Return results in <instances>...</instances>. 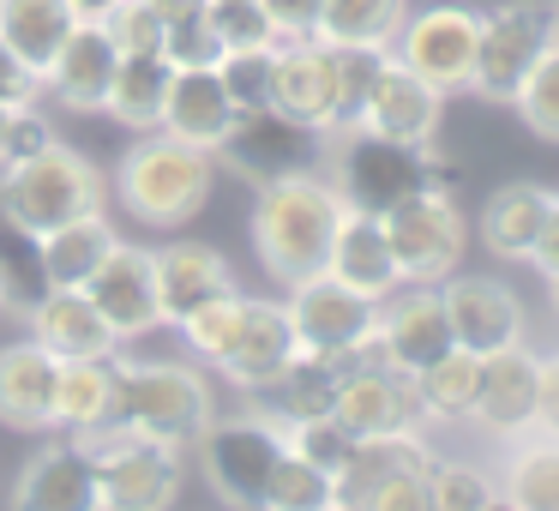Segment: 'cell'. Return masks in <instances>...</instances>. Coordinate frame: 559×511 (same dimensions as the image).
<instances>
[{"label":"cell","instance_id":"obj_1","mask_svg":"<svg viewBox=\"0 0 559 511\" xmlns=\"http://www.w3.org/2000/svg\"><path fill=\"white\" fill-rule=\"evenodd\" d=\"M337 223H343V199L319 169L271 181V187H259V205H253V253L277 283L319 277L331 259Z\"/></svg>","mask_w":559,"mask_h":511},{"label":"cell","instance_id":"obj_2","mask_svg":"<svg viewBox=\"0 0 559 511\" xmlns=\"http://www.w3.org/2000/svg\"><path fill=\"white\" fill-rule=\"evenodd\" d=\"M211 379L187 361H115L109 355V421L133 439L187 445L211 421Z\"/></svg>","mask_w":559,"mask_h":511},{"label":"cell","instance_id":"obj_3","mask_svg":"<svg viewBox=\"0 0 559 511\" xmlns=\"http://www.w3.org/2000/svg\"><path fill=\"white\" fill-rule=\"evenodd\" d=\"M115 199L145 229H181L211 199V151L181 145L163 127H151L145 139H133V151L115 169Z\"/></svg>","mask_w":559,"mask_h":511},{"label":"cell","instance_id":"obj_4","mask_svg":"<svg viewBox=\"0 0 559 511\" xmlns=\"http://www.w3.org/2000/svg\"><path fill=\"white\" fill-rule=\"evenodd\" d=\"M337 151L331 157L325 181L337 187V199L349 211H367V217H385L391 205L427 193V187H445V169H439L433 145H403V139H379L367 127H343Z\"/></svg>","mask_w":559,"mask_h":511},{"label":"cell","instance_id":"obj_5","mask_svg":"<svg viewBox=\"0 0 559 511\" xmlns=\"http://www.w3.org/2000/svg\"><path fill=\"white\" fill-rule=\"evenodd\" d=\"M103 193H109V187H103L97 163H85L67 145H49L43 157L7 163V169H0V217H13L19 229H31V235H49L73 217L103 211Z\"/></svg>","mask_w":559,"mask_h":511},{"label":"cell","instance_id":"obj_6","mask_svg":"<svg viewBox=\"0 0 559 511\" xmlns=\"http://www.w3.org/2000/svg\"><path fill=\"white\" fill-rule=\"evenodd\" d=\"M193 445H199V475L211 482V494L235 511H259L271 470H277V457L289 451V433H283L271 415L253 409V415H229V421L211 415L193 433Z\"/></svg>","mask_w":559,"mask_h":511},{"label":"cell","instance_id":"obj_7","mask_svg":"<svg viewBox=\"0 0 559 511\" xmlns=\"http://www.w3.org/2000/svg\"><path fill=\"white\" fill-rule=\"evenodd\" d=\"M79 445L97 457V506L103 511H169L181 494V457L175 445L133 439L121 427H91Z\"/></svg>","mask_w":559,"mask_h":511},{"label":"cell","instance_id":"obj_8","mask_svg":"<svg viewBox=\"0 0 559 511\" xmlns=\"http://www.w3.org/2000/svg\"><path fill=\"white\" fill-rule=\"evenodd\" d=\"M283 313H289L295 343H301L307 355H325V361H367V355H373L379 301L355 295L349 283H337L331 271L289 283Z\"/></svg>","mask_w":559,"mask_h":511},{"label":"cell","instance_id":"obj_9","mask_svg":"<svg viewBox=\"0 0 559 511\" xmlns=\"http://www.w3.org/2000/svg\"><path fill=\"white\" fill-rule=\"evenodd\" d=\"M211 157H223L241 181L271 187V181H289V175H313L325 163V133L289 121L283 109L265 103V109H235L229 133Z\"/></svg>","mask_w":559,"mask_h":511},{"label":"cell","instance_id":"obj_10","mask_svg":"<svg viewBox=\"0 0 559 511\" xmlns=\"http://www.w3.org/2000/svg\"><path fill=\"white\" fill-rule=\"evenodd\" d=\"M554 13L542 0H506L493 13H481V37H475V73L469 91L487 103H511L530 79V67L542 61V49L554 43Z\"/></svg>","mask_w":559,"mask_h":511},{"label":"cell","instance_id":"obj_11","mask_svg":"<svg viewBox=\"0 0 559 511\" xmlns=\"http://www.w3.org/2000/svg\"><path fill=\"white\" fill-rule=\"evenodd\" d=\"M379 223H385V241H391L403 283H445L463 259V241H469V223H463L457 199L445 187H427V193L403 199Z\"/></svg>","mask_w":559,"mask_h":511},{"label":"cell","instance_id":"obj_12","mask_svg":"<svg viewBox=\"0 0 559 511\" xmlns=\"http://www.w3.org/2000/svg\"><path fill=\"white\" fill-rule=\"evenodd\" d=\"M475 37H481V13H469V7H427V13L403 19V31L391 37V61L409 67L415 79H427L439 97L469 91Z\"/></svg>","mask_w":559,"mask_h":511},{"label":"cell","instance_id":"obj_13","mask_svg":"<svg viewBox=\"0 0 559 511\" xmlns=\"http://www.w3.org/2000/svg\"><path fill=\"white\" fill-rule=\"evenodd\" d=\"M271 109H283L289 121L313 127V133H337L343 127V97H337V49L319 37L277 43L271 61Z\"/></svg>","mask_w":559,"mask_h":511},{"label":"cell","instance_id":"obj_14","mask_svg":"<svg viewBox=\"0 0 559 511\" xmlns=\"http://www.w3.org/2000/svg\"><path fill=\"white\" fill-rule=\"evenodd\" d=\"M451 319H445V301H439L433 283H415V289H391L379 301V325H373V361L397 367V373H421L427 361L451 349Z\"/></svg>","mask_w":559,"mask_h":511},{"label":"cell","instance_id":"obj_15","mask_svg":"<svg viewBox=\"0 0 559 511\" xmlns=\"http://www.w3.org/2000/svg\"><path fill=\"white\" fill-rule=\"evenodd\" d=\"M331 421L349 439H373V433H403V427H421V403H415V379L397 373L385 361H349L343 367L337 403H331Z\"/></svg>","mask_w":559,"mask_h":511},{"label":"cell","instance_id":"obj_16","mask_svg":"<svg viewBox=\"0 0 559 511\" xmlns=\"http://www.w3.org/2000/svg\"><path fill=\"white\" fill-rule=\"evenodd\" d=\"M91 307H97L103 319H109V331L121 343L145 337V331L163 325V301H157V253H145V247H127L115 241L109 259H103L97 271H91L85 283Z\"/></svg>","mask_w":559,"mask_h":511},{"label":"cell","instance_id":"obj_17","mask_svg":"<svg viewBox=\"0 0 559 511\" xmlns=\"http://www.w3.org/2000/svg\"><path fill=\"white\" fill-rule=\"evenodd\" d=\"M445 301V319H451V337L457 349L469 355H499L511 343H523V301L493 277H451L439 289Z\"/></svg>","mask_w":559,"mask_h":511},{"label":"cell","instance_id":"obj_18","mask_svg":"<svg viewBox=\"0 0 559 511\" xmlns=\"http://www.w3.org/2000/svg\"><path fill=\"white\" fill-rule=\"evenodd\" d=\"M439 109H445V97L427 79H415L409 67L385 61L373 91H367V103H361V115H355V127H367L379 139H403V145H433Z\"/></svg>","mask_w":559,"mask_h":511},{"label":"cell","instance_id":"obj_19","mask_svg":"<svg viewBox=\"0 0 559 511\" xmlns=\"http://www.w3.org/2000/svg\"><path fill=\"white\" fill-rule=\"evenodd\" d=\"M13 511H103L97 506V457L79 439L43 445L13 482Z\"/></svg>","mask_w":559,"mask_h":511},{"label":"cell","instance_id":"obj_20","mask_svg":"<svg viewBox=\"0 0 559 511\" xmlns=\"http://www.w3.org/2000/svg\"><path fill=\"white\" fill-rule=\"evenodd\" d=\"M115 67H121V49L109 43V31L91 25V19H79L73 37L61 43V55H55L49 73H43V85H49V97H55V103H67V109L97 115L103 103H109Z\"/></svg>","mask_w":559,"mask_h":511},{"label":"cell","instance_id":"obj_21","mask_svg":"<svg viewBox=\"0 0 559 511\" xmlns=\"http://www.w3.org/2000/svg\"><path fill=\"white\" fill-rule=\"evenodd\" d=\"M295 355H301V343H295L289 313H283L277 301H253V295H247L241 331H235L229 355L217 361V373L235 379L241 391H259V385H271V379H277Z\"/></svg>","mask_w":559,"mask_h":511},{"label":"cell","instance_id":"obj_22","mask_svg":"<svg viewBox=\"0 0 559 511\" xmlns=\"http://www.w3.org/2000/svg\"><path fill=\"white\" fill-rule=\"evenodd\" d=\"M31 337L55 355V361H109L121 349V337L109 331V319L91 307L85 289H49L31 307Z\"/></svg>","mask_w":559,"mask_h":511},{"label":"cell","instance_id":"obj_23","mask_svg":"<svg viewBox=\"0 0 559 511\" xmlns=\"http://www.w3.org/2000/svg\"><path fill=\"white\" fill-rule=\"evenodd\" d=\"M55 373H61V361L37 337L7 343L0 349V427H13V433L55 427Z\"/></svg>","mask_w":559,"mask_h":511},{"label":"cell","instance_id":"obj_24","mask_svg":"<svg viewBox=\"0 0 559 511\" xmlns=\"http://www.w3.org/2000/svg\"><path fill=\"white\" fill-rule=\"evenodd\" d=\"M325 271L337 283H349L355 295H367V301H385L391 289H403V271H397V259H391L385 223L367 217V211H349V205H343V223H337V235H331Z\"/></svg>","mask_w":559,"mask_h":511},{"label":"cell","instance_id":"obj_25","mask_svg":"<svg viewBox=\"0 0 559 511\" xmlns=\"http://www.w3.org/2000/svg\"><path fill=\"white\" fill-rule=\"evenodd\" d=\"M535 385H542V355H530L523 343L499 355H481V391H475V415L487 433H518L535 427Z\"/></svg>","mask_w":559,"mask_h":511},{"label":"cell","instance_id":"obj_26","mask_svg":"<svg viewBox=\"0 0 559 511\" xmlns=\"http://www.w3.org/2000/svg\"><path fill=\"white\" fill-rule=\"evenodd\" d=\"M235 289V271L217 247L199 241H175L157 253V301H163V325H181L187 313H199L205 301Z\"/></svg>","mask_w":559,"mask_h":511},{"label":"cell","instance_id":"obj_27","mask_svg":"<svg viewBox=\"0 0 559 511\" xmlns=\"http://www.w3.org/2000/svg\"><path fill=\"white\" fill-rule=\"evenodd\" d=\"M235 121V103L223 91L217 67H175V85H169V103H163V133L181 139V145H199V151H217L223 133Z\"/></svg>","mask_w":559,"mask_h":511},{"label":"cell","instance_id":"obj_28","mask_svg":"<svg viewBox=\"0 0 559 511\" xmlns=\"http://www.w3.org/2000/svg\"><path fill=\"white\" fill-rule=\"evenodd\" d=\"M343 367L349 361H325V355H295L289 367H283L271 385H259V415H271L277 427H295V421H319V415H331V403H337V385H343Z\"/></svg>","mask_w":559,"mask_h":511},{"label":"cell","instance_id":"obj_29","mask_svg":"<svg viewBox=\"0 0 559 511\" xmlns=\"http://www.w3.org/2000/svg\"><path fill=\"white\" fill-rule=\"evenodd\" d=\"M73 25L79 13L67 0H0V43L37 73V85L49 73V61L61 55V43L73 37Z\"/></svg>","mask_w":559,"mask_h":511},{"label":"cell","instance_id":"obj_30","mask_svg":"<svg viewBox=\"0 0 559 511\" xmlns=\"http://www.w3.org/2000/svg\"><path fill=\"white\" fill-rule=\"evenodd\" d=\"M409 470H433V445L421 439V427L355 439L349 463L337 470V499H367L379 482H391V475H409Z\"/></svg>","mask_w":559,"mask_h":511},{"label":"cell","instance_id":"obj_31","mask_svg":"<svg viewBox=\"0 0 559 511\" xmlns=\"http://www.w3.org/2000/svg\"><path fill=\"white\" fill-rule=\"evenodd\" d=\"M554 199L559 193H547V187H535V181L499 187V193L481 205V241L493 247L499 259H530V247H535V235H542Z\"/></svg>","mask_w":559,"mask_h":511},{"label":"cell","instance_id":"obj_32","mask_svg":"<svg viewBox=\"0 0 559 511\" xmlns=\"http://www.w3.org/2000/svg\"><path fill=\"white\" fill-rule=\"evenodd\" d=\"M37 241H43V277H49V289H85L91 271L109 259L115 229H109L103 211H91V217H73V223H61V229L37 235Z\"/></svg>","mask_w":559,"mask_h":511},{"label":"cell","instance_id":"obj_33","mask_svg":"<svg viewBox=\"0 0 559 511\" xmlns=\"http://www.w3.org/2000/svg\"><path fill=\"white\" fill-rule=\"evenodd\" d=\"M169 85H175V67L163 61V55H121L103 115H115V121L133 127V133H151V127H163Z\"/></svg>","mask_w":559,"mask_h":511},{"label":"cell","instance_id":"obj_34","mask_svg":"<svg viewBox=\"0 0 559 511\" xmlns=\"http://www.w3.org/2000/svg\"><path fill=\"white\" fill-rule=\"evenodd\" d=\"M409 19V0H319V43L331 49H391Z\"/></svg>","mask_w":559,"mask_h":511},{"label":"cell","instance_id":"obj_35","mask_svg":"<svg viewBox=\"0 0 559 511\" xmlns=\"http://www.w3.org/2000/svg\"><path fill=\"white\" fill-rule=\"evenodd\" d=\"M475 391H481V355L457 349V343H451L439 361H427L421 373H415L421 421H469V415H475Z\"/></svg>","mask_w":559,"mask_h":511},{"label":"cell","instance_id":"obj_36","mask_svg":"<svg viewBox=\"0 0 559 511\" xmlns=\"http://www.w3.org/2000/svg\"><path fill=\"white\" fill-rule=\"evenodd\" d=\"M109 421V361H61L55 373V427L91 433Z\"/></svg>","mask_w":559,"mask_h":511},{"label":"cell","instance_id":"obj_37","mask_svg":"<svg viewBox=\"0 0 559 511\" xmlns=\"http://www.w3.org/2000/svg\"><path fill=\"white\" fill-rule=\"evenodd\" d=\"M49 295V277H43V241L31 229H19L13 217H0V301L31 313V307Z\"/></svg>","mask_w":559,"mask_h":511},{"label":"cell","instance_id":"obj_38","mask_svg":"<svg viewBox=\"0 0 559 511\" xmlns=\"http://www.w3.org/2000/svg\"><path fill=\"white\" fill-rule=\"evenodd\" d=\"M331 506H337V475L307 463L301 451H283L265 482L259 511H331Z\"/></svg>","mask_w":559,"mask_h":511},{"label":"cell","instance_id":"obj_39","mask_svg":"<svg viewBox=\"0 0 559 511\" xmlns=\"http://www.w3.org/2000/svg\"><path fill=\"white\" fill-rule=\"evenodd\" d=\"M223 43L211 25L205 0H169L163 7V61L169 67H217Z\"/></svg>","mask_w":559,"mask_h":511},{"label":"cell","instance_id":"obj_40","mask_svg":"<svg viewBox=\"0 0 559 511\" xmlns=\"http://www.w3.org/2000/svg\"><path fill=\"white\" fill-rule=\"evenodd\" d=\"M506 499L511 511H559V439L518 451L506 463Z\"/></svg>","mask_w":559,"mask_h":511},{"label":"cell","instance_id":"obj_41","mask_svg":"<svg viewBox=\"0 0 559 511\" xmlns=\"http://www.w3.org/2000/svg\"><path fill=\"white\" fill-rule=\"evenodd\" d=\"M241 307H247V295H241V289H229V295H217V301H205L199 313H187L175 331H181V343L199 355V361L217 367L223 355H229L235 331H241Z\"/></svg>","mask_w":559,"mask_h":511},{"label":"cell","instance_id":"obj_42","mask_svg":"<svg viewBox=\"0 0 559 511\" xmlns=\"http://www.w3.org/2000/svg\"><path fill=\"white\" fill-rule=\"evenodd\" d=\"M511 103H518L523 127H530L535 139L559 145V37L542 49V61L530 67V79H523V91Z\"/></svg>","mask_w":559,"mask_h":511},{"label":"cell","instance_id":"obj_43","mask_svg":"<svg viewBox=\"0 0 559 511\" xmlns=\"http://www.w3.org/2000/svg\"><path fill=\"white\" fill-rule=\"evenodd\" d=\"M271 61H277V43L271 49H223L217 55V79L235 109H265L271 103Z\"/></svg>","mask_w":559,"mask_h":511},{"label":"cell","instance_id":"obj_44","mask_svg":"<svg viewBox=\"0 0 559 511\" xmlns=\"http://www.w3.org/2000/svg\"><path fill=\"white\" fill-rule=\"evenodd\" d=\"M97 25L109 31V43L121 55H163V13L151 0H115Z\"/></svg>","mask_w":559,"mask_h":511},{"label":"cell","instance_id":"obj_45","mask_svg":"<svg viewBox=\"0 0 559 511\" xmlns=\"http://www.w3.org/2000/svg\"><path fill=\"white\" fill-rule=\"evenodd\" d=\"M427 494H433V511H481L493 499L487 475L475 463H451V457H433L427 470Z\"/></svg>","mask_w":559,"mask_h":511},{"label":"cell","instance_id":"obj_46","mask_svg":"<svg viewBox=\"0 0 559 511\" xmlns=\"http://www.w3.org/2000/svg\"><path fill=\"white\" fill-rule=\"evenodd\" d=\"M205 13H211V25H217L223 49H271V43H277V31H271L259 0H205Z\"/></svg>","mask_w":559,"mask_h":511},{"label":"cell","instance_id":"obj_47","mask_svg":"<svg viewBox=\"0 0 559 511\" xmlns=\"http://www.w3.org/2000/svg\"><path fill=\"white\" fill-rule=\"evenodd\" d=\"M391 61V49H337V97H343V127H355V115H361V103H367V91H373V79H379V67ZM337 127V133H343Z\"/></svg>","mask_w":559,"mask_h":511},{"label":"cell","instance_id":"obj_48","mask_svg":"<svg viewBox=\"0 0 559 511\" xmlns=\"http://www.w3.org/2000/svg\"><path fill=\"white\" fill-rule=\"evenodd\" d=\"M289 433V451H301L307 463H319V470H331L337 475L343 463H349V451H355V439L343 433L331 415H319V421H295V427H283Z\"/></svg>","mask_w":559,"mask_h":511},{"label":"cell","instance_id":"obj_49","mask_svg":"<svg viewBox=\"0 0 559 511\" xmlns=\"http://www.w3.org/2000/svg\"><path fill=\"white\" fill-rule=\"evenodd\" d=\"M49 145H61V139H55V127L25 103V109H13V121H7V151H0V169H7V163H31V157H43Z\"/></svg>","mask_w":559,"mask_h":511},{"label":"cell","instance_id":"obj_50","mask_svg":"<svg viewBox=\"0 0 559 511\" xmlns=\"http://www.w3.org/2000/svg\"><path fill=\"white\" fill-rule=\"evenodd\" d=\"M367 511H433V494H427V470H409V475H391L379 482L373 494L361 499Z\"/></svg>","mask_w":559,"mask_h":511},{"label":"cell","instance_id":"obj_51","mask_svg":"<svg viewBox=\"0 0 559 511\" xmlns=\"http://www.w3.org/2000/svg\"><path fill=\"white\" fill-rule=\"evenodd\" d=\"M259 7H265L277 43H301L319 31V0H259Z\"/></svg>","mask_w":559,"mask_h":511},{"label":"cell","instance_id":"obj_52","mask_svg":"<svg viewBox=\"0 0 559 511\" xmlns=\"http://www.w3.org/2000/svg\"><path fill=\"white\" fill-rule=\"evenodd\" d=\"M31 97H37V73H31L7 43H0V103H7V109H25Z\"/></svg>","mask_w":559,"mask_h":511},{"label":"cell","instance_id":"obj_53","mask_svg":"<svg viewBox=\"0 0 559 511\" xmlns=\"http://www.w3.org/2000/svg\"><path fill=\"white\" fill-rule=\"evenodd\" d=\"M535 427L559 439V355H542V385H535Z\"/></svg>","mask_w":559,"mask_h":511},{"label":"cell","instance_id":"obj_54","mask_svg":"<svg viewBox=\"0 0 559 511\" xmlns=\"http://www.w3.org/2000/svg\"><path fill=\"white\" fill-rule=\"evenodd\" d=\"M530 265L542 271V277H554V271H559V199H554V211H547L542 235H535V247H530Z\"/></svg>","mask_w":559,"mask_h":511},{"label":"cell","instance_id":"obj_55","mask_svg":"<svg viewBox=\"0 0 559 511\" xmlns=\"http://www.w3.org/2000/svg\"><path fill=\"white\" fill-rule=\"evenodd\" d=\"M67 7H73V13H79V19H91V25H97V19H103V13H109L115 0H67Z\"/></svg>","mask_w":559,"mask_h":511},{"label":"cell","instance_id":"obj_56","mask_svg":"<svg viewBox=\"0 0 559 511\" xmlns=\"http://www.w3.org/2000/svg\"><path fill=\"white\" fill-rule=\"evenodd\" d=\"M7 121H13V109H7V103H0V151H7Z\"/></svg>","mask_w":559,"mask_h":511},{"label":"cell","instance_id":"obj_57","mask_svg":"<svg viewBox=\"0 0 559 511\" xmlns=\"http://www.w3.org/2000/svg\"><path fill=\"white\" fill-rule=\"evenodd\" d=\"M331 511H367V506H361V499H337Z\"/></svg>","mask_w":559,"mask_h":511},{"label":"cell","instance_id":"obj_58","mask_svg":"<svg viewBox=\"0 0 559 511\" xmlns=\"http://www.w3.org/2000/svg\"><path fill=\"white\" fill-rule=\"evenodd\" d=\"M481 511H511V506H506V499H499V494H493V499H487V506H481Z\"/></svg>","mask_w":559,"mask_h":511},{"label":"cell","instance_id":"obj_59","mask_svg":"<svg viewBox=\"0 0 559 511\" xmlns=\"http://www.w3.org/2000/svg\"><path fill=\"white\" fill-rule=\"evenodd\" d=\"M547 289H554V307H559V271H554V277H547Z\"/></svg>","mask_w":559,"mask_h":511},{"label":"cell","instance_id":"obj_60","mask_svg":"<svg viewBox=\"0 0 559 511\" xmlns=\"http://www.w3.org/2000/svg\"><path fill=\"white\" fill-rule=\"evenodd\" d=\"M547 13H554V31H559V0H554V7H547Z\"/></svg>","mask_w":559,"mask_h":511},{"label":"cell","instance_id":"obj_61","mask_svg":"<svg viewBox=\"0 0 559 511\" xmlns=\"http://www.w3.org/2000/svg\"><path fill=\"white\" fill-rule=\"evenodd\" d=\"M0 307H7V301H0Z\"/></svg>","mask_w":559,"mask_h":511}]
</instances>
